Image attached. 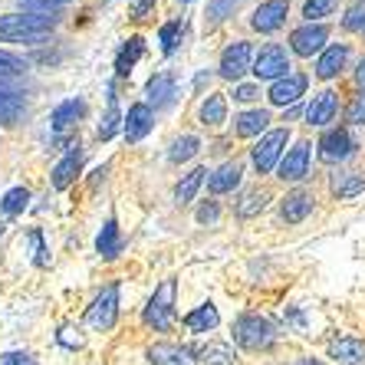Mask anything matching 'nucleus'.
I'll return each instance as SVG.
<instances>
[{
  "label": "nucleus",
  "instance_id": "obj_28",
  "mask_svg": "<svg viewBox=\"0 0 365 365\" xmlns=\"http://www.w3.org/2000/svg\"><path fill=\"white\" fill-rule=\"evenodd\" d=\"M24 115V99L10 89H0V122L4 125H14V122Z\"/></svg>",
  "mask_w": 365,
  "mask_h": 365
},
{
  "label": "nucleus",
  "instance_id": "obj_35",
  "mask_svg": "<svg viewBox=\"0 0 365 365\" xmlns=\"http://www.w3.org/2000/svg\"><path fill=\"white\" fill-rule=\"evenodd\" d=\"M158 40H162V53H175L181 43V20H171V24L162 26V34H158Z\"/></svg>",
  "mask_w": 365,
  "mask_h": 365
},
{
  "label": "nucleus",
  "instance_id": "obj_41",
  "mask_svg": "<svg viewBox=\"0 0 365 365\" xmlns=\"http://www.w3.org/2000/svg\"><path fill=\"white\" fill-rule=\"evenodd\" d=\"M342 26L346 30H365V7H352L346 14V20H342Z\"/></svg>",
  "mask_w": 365,
  "mask_h": 365
},
{
  "label": "nucleus",
  "instance_id": "obj_7",
  "mask_svg": "<svg viewBox=\"0 0 365 365\" xmlns=\"http://www.w3.org/2000/svg\"><path fill=\"white\" fill-rule=\"evenodd\" d=\"M326 40H329V30L323 24H306L299 30H293L289 46H293L297 56H313V53H319L326 46Z\"/></svg>",
  "mask_w": 365,
  "mask_h": 365
},
{
  "label": "nucleus",
  "instance_id": "obj_29",
  "mask_svg": "<svg viewBox=\"0 0 365 365\" xmlns=\"http://www.w3.org/2000/svg\"><path fill=\"white\" fill-rule=\"evenodd\" d=\"M204 175H207V171H204V168H195V171H187L185 178L178 181V187H175V197H178V204L195 201V195H197V187H201Z\"/></svg>",
  "mask_w": 365,
  "mask_h": 365
},
{
  "label": "nucleus",
  "instance_id": "obj_40",
  "mask_svg": "<svg viewBox=\"0 0 365 365\" xmlns=\"http://www.w3.org/2000/svg\"><path fill=\"white\" fill-rule=\"evenodd\" d=\"M346 122L349 125H365V93H359L356 99H352V106H349V112H346Z\"/></svg>",
  "mask_w": 365,
  "mask_h": 365
},
{
  "label": "nucleus",
  "instance_id": "obj_17",
  "mask_svg": "<svg viewBox=\"0 0 365 365\" xmlns=\"http://www.w3.org/2000/svg\"><path fill=\"white\" fill-rule=\"evenodd\" d=\"M309 211H313V195H306V191H293V195L283 197V221L287 224H299L309 217Z\"/></svg>",
  "mask_w": 365,
  "mask_h": 365
},
{
  "label": "nucleus",
  "instance_id": "obj_51",
  "mask_svg": "<svg viewBox=\"0 0 365 365\" xmlns=\"http://www.w3.org/2000/svg\"><path fill=\"white\" fill-rule=\"evenodd\" d=\"M185 4H191V0H185Z\"/></svg>",
  "mask_w": 365,
  "mask_h": 365
},
{
  "label": "nucleus",
  "instance_id": "obj_22",
  "mask_svg": "<svg viewBox=\"0 0 365 365\" xmlns=\"http://www.w3.org/2000/svg\"><path fill=\"white\" fill-rule=\"evenodd\" d=\"M217 323H221V316H217V309H214L211 303L197 306V309H191V313L185 316V326L191 332H207V329H214Z\"/></svg>",
  "mask_w": 365,
  "mask_h": 365
},
{
  "label": "nucleus",
  "instance_id": "obj_32",
  "mask_svg": "<svg viewBox=\"0 0 365 365\" xmlns=\"http://www.w3.org/2000/svg\"><path fill=\"white\" fill-rule=\"evenodd\" d=\"M119 122H122V115H119V102H115V93L109 89V109H106V119L99 122V138H102V142L115 135Z\"/></svg>",
  "mask_w": 365,
  "mask_h": 365
},
{
  "label": "nucleus",
  "instance_id": "obj_16",
  "mask_svg": "<svg viewBox=\"0 0 365 365\" xmlns=\"http://www.w3.org/2000/svg\"><path fill=\"white\" fill-rule=\"evenodd\" d=\"M346 60H349V46H346V43H332L329 50H323L319 63H316V76H319V79H332L342 66H346Z\"/></svg>",
  "mask_w": 365,
  "mask_h": 365
},
{
  "label": "nucleus",
  "instance_id": "obj_33",
  "mask_svg": "<svg viewBox=\"0 0 365 365\" xmlns=\"http://www.w3.org/2000/svg\"><path fill=\"white\" fill-rule=\"evenodd\" d=\"M197 148H201V142H197L195 135H185V138H175L168 148V158L171 162H187L191 155H197Z\"/></svg>",
  "mask_w": 365,
  "mask_h": 365
},
{
  "label": "nucleus",
  "instance_id": "obj_14",
  "mask_svg": "<svg viewBox=\"0 0 365 365\" xmlns=\"http://www.w3.org/2000/svg\"><path fill=\"white\" fill-rule=\"evenodd\" d=\"M79 168H83V148H79V145H73L66 158H63V162L56 165V168H53V187H56V191L69 187L73 181H76Z\"/></svg>",
  "mask_w": 365,
  "mask_h": 365
},
{
  "label": "nucleus",
  "instance_id": "obj_15",
  "mask_svg": "<svg viewBox=\"0 0 365 365\" xmlns=\"http://www.w3.org/2000/svg\"><path fill=\"white\" fill-rule=\"evenodd\" d=\"M336 106H339V99H336L332 89L313 96L309 109H306V122H309V125H326V122H332V115H336Z\"/></svg>",
  "mask_w": 365,
  "mask_h": 365
},
{
  "label": "nucleus",
  "instance_id": "obj_43",
  "mask_svg": "<svg viewBox=\"0 0 365 365\" xmlns=\"http://www.w3.org/2000/svg\"><path fill=\"white\" fill-rule=\"evenodd\" d=\"M217 214H221V211H217V204H201V211H197V221H201V224H214V221H217Z\"/></svg>",
  "mask_w": 365,
  "mask_h": 365
},
{
  "label": "nucleus",
  "instance_id": "obj_50",
  "mask_svg": "<svg viewBox=\"0 0 365 365\" xmlns=\"http://www.w3.org/2000/svg\"><path fill=\"white\" fill-rule=\"evenodd\" d=\"M0 234H4V224H0Z\"/></svg>",
  "mask_w": 365,
  "mask_h": 365
},
{
  "label": "nucleus",
  "instance_id": "obj_49",
  "mask_svg": "<svg viewBox=\"0 0 365 365\" xmlns=\"http://www.w3.org/2000/svg\"><path fill=\"white\" fill-rule=\"evenodd\" d=\"M289 365H319L316 359H303V362H289Z\"/></svg>",
  "mask_w": 365,
  "mask_h": 365
},
{
  "label": "nucleus",
  "instance_id": "obj_27",
  "mask_svg": "<svg viewBox=\"0 0 365 365\" xmlns=\"http://www.w3.org/2000/svg\"><path fill=\"white\" fill-rule=\"evenodd\" d=\"M224 119H227V99H224L221 93L207 96L201 106V122L204 125H221Z\"/></svg>",
  "mask_w": 365,
  "mask_h": 365
},
{
  "label": "nucleus",
  "instance_id": "obj_30",
  "mask_svg": "<svg viewBox=\"0 0 365 365\" xmlns=\"http://www.w3.org/2000/svg\"><path fill=\"white\" fill-rule=\"evenodd\" d=\"M197 356H201L204 365H230L234 362V352H230V346H224V342H207V346L197 349Z\"/></svg>",
  "mask_w": 365,
  "mask_h": 365
},
{
  "label": "nucleus",
  "instance_id": "obj_10",
  "mask_svg": "<svg viewBox=\"0 0 365 365\" xmlns=\"http://www.w3.org/2000/svg\"><path fill=\"white\" fill-rule=\"evenodd\" d=\"M287 14H289L287 0H267V4H260V7L254 10L250 24H254V30H260V34H273V30H280L283 26Z\"/></svg>",
  "mask_w": 365,
  "mask_h": 365
},
{
  "label": "nucleus",
  "instance_id": "obj_44",
  "mask_svg": "<svg viewBox=\"0 0 365 365\" xmlns=\"http://www.w3.org/2000/svg\"><path fill=\"white\" fill-rule=\"evenodd\" d=\"M0 365H36V362H34V356H26V352H10V356H4Z\"/></svg>",
  "mask_w": 365,
  "mask_h": 365
},
{
  "label": "nucleus",
  "instance_id": "obj_9",
  "mask_svg": "<svg viewBox=\"0 0 365 365\" xmlns=\"http://www.w3.org/2000/svg\"><path fill=\"white\" fill-rule=\"evenodd\" d=\"M250 63H254L250 43H244V40L230 43L227 50H224V56H221V76L224 79H240L247 69H250Z\"/></svg>",
  "mask_w": 365,
  "mask_h": 365
},
{
  "label": "nucleus",
  "instance_id": "obj_46",
  "mask_svg": "<svg viewBox=\"0 0 365 365\" xmlns=\"http://www.w3.org/2000/svg\"><path fill=\"white\" fill-rule=\"evenodd\" d=\"M152 4H155V0H135V20H142V17H145V10L152 7Z\"/></svg>",
  "mask_w": 365,
  "mask_h": 365
},
{
  "label": "nucleus",
  "instance_id": "obj_3",
  "mask_svg": "<svg viewBox=\"0 0 365 365\" xmlns=\"http://www.w3.org/2000/svg\"><path fill=\"white\" fill-rule=\"evenodd\" d=\"M145 323L158 332L171 329V323H175V280H165L155 289V297L145 306Z\"/></svg>",
  "mask_w": 365,
  "mask_h": 365
},
{
  "label": "nucleus",
  "instance_id": "obj_11",
  "mask_svg": "<svg viewBox=\"0 0 365 365\" xmlns=\"http://www.w3.org/2000/svg\"><path fill=\"white\" fill-rule=\"evenodd\" d=\"M309 175V142H297L280 158V178L283 181H303Z\"/></svg>",
  "mask_w": 365,
  "mask_h": 365
},
{
  "label": "nucleus",
  "instance_id": "obj_39",
  "mask_svg": "<svg viewBox=\"0 0 365 365\" xmlns=\"http://www.w3.org/2000/svg\"><path fill=\"white\" fill-rule=\"evenodd\" d=\"M24 60H17L14 53H4L0 50V76H20L24 73Z\"/></svg>",
  "mask_w": 365,
  "mask_h": 365
},
{
  "label": "nucleus",
  "instance_id": "obj_19",
  "mask_svg": "<svg viewBox=\"0 0 365 365\" xmlns=\"http://www.w3.org/2000/svg\"><path fill=\"white\" fill-rule=\"evenodd\" d=\"M148 359H152V365H195L187 349L168 346V342H158V346L148 349Z\"/></svg>",
  "mask_w": 365,
  "mask_h": 365
},
{
  "label": "nucleus",
  "instance_id": "obj_47",
  "mask_svg": "<svg viewBox=\"0 0 365 365\" xmlns=\"http://www.w3.org/2000/svg\"><path fill=\"white\" fill-rule=\"evenodd\" d=\"M30 4H36V7L50 10V7H60V4H66V0H30Z\"/></svg>",
  "mask_w": 365,
  "mask_h": 365
},
{
  "label": "nucleus",
  "instance_id": "obj_2",
  "mask_svg": "<svg viewBox=\"0 0 365 365\" xmlns=\"http://www.w3.org/2000/svg\"><path fill=\"white\" fill-rule=\"evenodd\" d=\"M234 339H237V346L244 349H267L273 339H277V329H273L270 319H264V316H240L237 323H234Z\"/></svg>",
  "mask_w": 365,
  "mask_h": 365
},
{
  "label": "nucleus",
  "instance_id": "obj_4",
  "mask_svg": "<svg viewBox=\"0 0 365 365\" xmlns=\"http://www.w3.org/2000/svg\"><path fill=\"white\" fill-rule=\"evenodd\" d=\"M86 319H89L93 329H112V326H115V319H119V283L106 287L99 297L93 299Z\"/></svg>",
  "mask_w": 365,
  "mask_h": 365
},
{
  "label": "nucleus",
  "instance_id": "obj_13",
  "mask_svg": "<svg viewBox=\"0 0 365 365\" xmlns=\"http://www.w3.org/2000/svg\"><path fill=\"white\" fill-rule=\"evenodd\" d=\"M329 359H336L339 365H362L365 362V342L356 336H339L329 342Z\"/></svg>",
  "mask_w": 365,
  "mask_h": 365
},
{
  "label": "nucleus",
  "instance_id": "obj_36",
  "mask_svg": "<svg viewBox=\"0 0 365 365\" xmlns=\"http://www.w3.org/2000/svg\"><path fill=\"white\" fill-rule=\"evenodd\" d=\"M26 201H30L26 187H14V191H7V195H4V201H0V211H4V214H20L26 207Z\"/></svg>",
  "mask_w": 365,
  "mask_h": 365
},
{
  "label": "nucleus",
  "instance_id": "obj_37",
  "mask_svg": "<svg viewBox=\"0 0 365 365\" xmlns=\"http://www.w3.org/2000/svg\"><path fill=\"white\" fill-rule=\"evenodd\" d=\"M240 7V0H211V7H207V20L211 24H221L224 17H234V10Z\"/></svg>",
  "mask_w": 365,
  "mask_h": 365
},
{
  "label": "nucleus",
  "instance_id": "obj_45",
  "mask_svg": "<svg viewBox=\"0 0 365 365\" xmlns=\"http://www.w3.org/2000/svg\"><path fill=\"white\" fill-rule=\"evenodd\" d=\"M257 96H260V89H257V86H237V93H234V99L250 102V99H257Z\"/></svg>",
  "mask_w": 365,
  "mask_h": 365
},
{
  "label": "nucleus",
  "instance_id": "obj_48",
  "mask_svg": "<svg viewBox=\"0 0 365 365\" xmlns=\"http://www.w3.org/2000/svg\"><path fill=\"white\" fill-rule=\"evenodd\" d=\"M356 83L362 86V93H365V60L359 63V69H356Z\"/></svg>",
  "mask_w": 365,
  "mask_h": 365
},
{
  "label": "nucleus",
  "instance_id": "obj_42",
  "mask_svg": "<svg viewBox=\"0 0 365 365\" xmlns=\"http://www.w3.org/2000/svg\"><path fill=\"white\" fill-rule=\"evenodd\" d=\"M30 244H34V260L36 264H46V247H43V234L40 230H34V234H30Z\"/></svg>",
  "mask_w": 365,
  "mask_h": 365
},
{
  "label": "nucleus",
  "instance_id": "obj_5",
  "mask_svg": "<svg viewBox=\"0 0 365 365\" xmlns=\"http://www.w3.org/2000/svg\"><path fill=\"white\" fill-rule=\"evenodd\" d=\"M287 138H289L287 128H277V132H267V135L257 142V148H254V165H257V171H260V175H267V171L277 168V162H280L283 148H287Z\"/></svg>",
  "mask_w": 365,
  "mask_h": 365
},
{
  "label": "nucleus",
  "instance_id": "obj_26",
  "mask_svg": "<svg viewBox=\"0 0 365 365\" xmlns=\"http://www.w3.org/2000/svg\"><path fill=\"white\" fill-rule=\"evenodd\" d=\"M171 96H175V76H171V73H158V76L148 79V99H152L155 106L171 102Z\"/></svg>",
  "mask_w": 365,
  "mask_h": 365
},
{
  "label": "nucleus",
  "instance_id": "obj_25",
  "mask_svg": "<svg viewBox=\"0 0 365 365\" xmlns=\"http://www.w3.org/2000/svg\"><path fill=\"white\" fill-rule=\"evenodd\" d=\"M96 247H99V254L106 257V260H112V257L122 254V234H119V224L115 221H106V227H102L99 240H96Z\"/></svg>",
  "mask_w": 365,
  "mask_h": 365
},
{
  "label": "nucleus",
  "instance_id": "obj_12",
  "mask_svg": "<svg viewBox=\"0 0 365 365\" xmlns=\"http://www.w3.org/2000/svg\"><path fill=\"white\" fill-rule=\"evenodd\" d=\"M306 83H309V79H306L303 73H289V76L277 79L270 89V102L273 106H289V102H297L299 96L306 93Z\"/></svg>",
  "mask_w": 365,
  "mask_h": 365
},
{
  "label": "nucleus",
  "instance_id": "obj_8",
  "mask_svg": "<svg viewBox=\"0 0 365 365\" xmlns=\"http://www.w3.org/2000/svg\"><path fill=\"white\" fill-rule=\"evenodd\" d=\"M356 152V142L349 135L346 128H329L323 138H319V158L323 162H346L349 155Z\"/></svg>",
  "mask_w": 365,
  "mask_h": 365
},
{
  "label": "nucleus",
  "instance_id": "obj_21",
  "mask_svg": "<svg viewBox=\"0 0 365 365\" xmlns=\"http://www.w3.org/2000/svg\"><path fill=\"white\" fill-rule=\"evenodd\" d=\"M142 53H145V40L142 36H132V40L119 50V56H115V73H119V76H128L132 66L142 60Z\"/></svg>",
  "mask_w": 365,
  "mask_h": 365
},
{
  "label": "nucleus",
  "instance_id": "obj_20",
  "mask_svg": "<svg viewBox=\"0 0 365 365\" xmlns=\"http://www.w3.org/2000/svg\"><path fill=\"white\" fill-rule=\"evenodd\" d=\"M237 185H240V165L237 162L221 165V168L207 178V187H211L214 195H227V191H234Z\"/></svg>",
  "mask_w": 365,
  "mask_h": 365
},
{
  "label": "nucleus",
  "instance_id": "obj_38",
  "mask_svg": "<svg viewBox=\"0 0 365 365\" xmlns=\"http://www.w3.org/2000/svg\"><path fill=\"white\" fill-rule=\"evenodd\" d=\"M332 7H336V0H306V4H303V17L313 24V20H319V17H329Z\"/></svg>",
  "mask_w": 365,
  "mask_h": 365
},
{
  "label": "nucleus",
  "instance_id": "obj_23",
  "mask_svg": "<svg viewBox=\"0 0 365 365\" xmlns=\"http://www.w3.org/2000/svg\"><path fill=\"white\" fill-rule=\"evenodd\" d=\"M270 125V112L267 109H250V112H240L237 115V135H260L264 128Z\"/></svg>",
  "mask_w": 365,
  "mask_h": 365
},
{
  "label": "nucleus",
  "instance_id": "obj_31",
  "mask_svg": "<svg viewBox=\"0 0 365 365\" xmlns=\"http://www.w3.org/2000/svg\"><path fill=\"white\" fill-rule=\"evenodd\" d=\"M365 191V178L362 175H339V178L332 181V195L336 197H356V195H362Z\"/></svg>",
  "mask_w": 365,
  "mask_h": 365
},
{
  "label": "nucleus",
  "instance_id": "obj_1",
  "mask_svg": "<svg viewBox=\"0 0 365 365\" xmlns=\"http://www.w3.org/2000/svg\"><path fill=\"white\" fill-rule=\"evenodd\" d=\"M56 20L46 14H7L0 17V40L7 43H36L53 34Z\"/></svg>",
  "mask_w": 365,
  "mask_h": 365
},
{
  "label": "nucleus",
  "instance_id": "obj_24",
  "mask_svg": "<svg viewBox=\"0 0 365 365\" xmlns=\"http://www.w3.org/2000/svg\"><path fill=\"white\" fill-rule=\"evenodd\" d=\"M86 112V106L79 99H69L63 102V106H56V112H53V132H66L69 125H76V119Z\"/></svg>",
  "mask_w": 365,
  "mask_h": 365
},
{
  "label": "nucleus",
  "instance_id": "obj_18",
  "mask_svg": "<svg viewBox=\"0 0 365 365\" xmlns=\"http://www.w3.org/2000/svg\"><path fill=\"white\" fill-rule=\"evenodd\" d=\"M148 128H152V109H148L145 102H138L125 115V138L128 142H138V138L148 135Z\"/></svg>",
  "mask_w": 365,
  "mask_h": 365
},
{
  "label": "nucleus",
  "instance_id": "obj_6",
  "mask_svg": "<svg viewBox=\"0 0 365 365\" xmlns=\"http://www.w3.org/2000/svg\"><path fill=\"white\" fill-rule=\"evenodd\" d=\"M289 69V56L283 46H277V43H270V46H264L260 50V56L254 60V73L257 79H283Z\"/></svg>",
  "mask_w": 365,
  "mask_h": 365
},
{
  "label": "nucleus",
  "instance_id": "obj_34",
  "mask_svg": "<svg viewBox=\"0 0 365 365\" xmlns=\"http://www.w3.org/2000/svg\"><path fill=\"white\" fill-rule=\"evenodd\" d=\"M264 204H267V191H247L244 197H240V204H237V214L240 217H254L257 211H264Z\"/></svg>",
  "mask_w": 365,
  "mask_h": 365
}]
</instances>
